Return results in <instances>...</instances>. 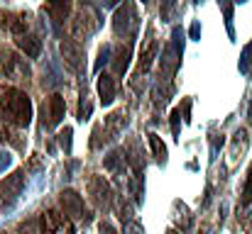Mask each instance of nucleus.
I'll return each instance as SVG.
<instances>
[{"label": "nucleus", "mask_w": 252, "mask_h": 234, "mask_svg": "<svg viewBox=\"0 0 252 234\" xmlns=\"http://www.w3.org/2000/svg\"><path fill=\"white\" fill-rule=\"evenodd\" d=\"M0 103L15 127H30L32 122V100L25 90L12 88V85H0Z\"/></svg>", "instance_id": "obj_1"}, {"label": "nucleus", "mask_w": 252, "mask_h": 234, "mask_svg": "<svg viewBox=\"0 0 252 234\" xmlns=\"http://www.w3.org/2000/svg\"><path fill=\"white\" fill-rule=\"evenodd\" d=\"M64 112H66V100L62 93H54V95H49L47 105H42V122L47 127H57V125H62Z\"/></svg>", "instance_id": "obj_2"}, {"label": "nucleus", "mask_w": 252, "mask_h": 234, "mask_svg": "<svg viewBox=\"0 0 252 234\" xmlns=\"http://www.w3.org/2000/svg\"><path fill=\"white\" fill-rule=\"evenodd\" d=\"M95 17H98L95 12L81 7V12L74 17V25H71V32H74V39H76V42H86V39L98 29V20H95Z\"/></svg>", "instance_id": "obj_3"}, {"label": "nucleus", "mask_w": 252, "mask_h": 234, "mask_svg": "<svg viewBox=\"0 0 252 234\" xmlns=\"http://www.w3.org/2000/svg\"><path fill=\"white\" fill-rule=\"evenodd\" d=\"M22 188H25V173H22V171H15L12 176H7V178L0 183V200H2V205L10 208V205L20 198Z\"/></svg>", "instance_id": "obj_4"}, {"label": "nucleus", "mask_w": 252, "mask_h": 234, "mask_svg": "<svg viewBox=\"0 0 252 234\" xmlns=\"http://www.w3.org/2000/svg\"><path fill=\"white\" fill-rule=\"evenodd\" d=\"M0 66H2L7 78H15V80H20V78L27 80L30 78V66L25 64V59H20L12 52H0Z\"/></svg>", "instance_id": "obj_5"}, {"label": "nucleus", "mask_w": 252, "mask_h": 234, "mask_svg": "<svg viewBox=\"0 0 252 234\" xmlns=\"http://www.w3.org/2000/svg\"><path fill=\"white\" fill-rule=\"evenodd\" d=\"M113 29H115V34H135V29H137V20H135V10H132L130 2H123V7L115 10Z\"/></svg>", "instance_id": "obj_6"}, {"label": "nucleus", "mask_w": 252, "mask_h": 234, "mask_svg": "<svg viewBox=\"0 0 252 234\" xmlns=\"http://www.w3.org/2000/svg\"><path fill=\"white\" fill-rule=\"evenodd\" d=\"M59 52H62V56H64V64H66L71 71L79 74V71L84 69V49H81V44H79L76 39H62Z\"/></svg>", "instance_id": "obj_7"}, {"label": "nucleus", "mask_w": 252, "mask_h": 234, "mask_svg": "<svg viewBox=\"0 0 252 234\" xmlns=\"http://www.w3.org/2000/svg\"><path fill=\"white\" fill-rule=\"evenodd\" d=\"M88 193L93 195V203H95L100 210H108V208H110L113 193H110V185H108V181H105L103 176L91 178V183H88Z\"/></svg>", "instance_id": "obj_8"}, {"label": "nucleus", "mask_w": 252, "mask_h": 234, "mask_svg": "<svg viewBox=\"0 0 252 234\" xmlns=\"http://www.w3.org/2000/svg\"><path fill=\"white\" fill-rule=\"evenodd\" d=\"M0 27L10 29L15 37H22L27 34V27H30V20L25 12H10V10H0Z\"/></svg>", "instance_id": "obj_9"}, {"label": "nucleus", "mask_w": 252, "mask_h": 234, "mask_svg": "<svg viewBox=\"0 0 252 234\" xmlns=\"http://www.w3.org/2000/svg\"><path fill=\"white\" fill-rule=\"evenodd\" d=\"M59 203H62V208H64V215H69L71 220H79V217H84L86 215L84 198H81L76 190H62Z\"/></svg>", "instance_id": "obj_10"}, {"label": "nucleus", "mask_w": 252, "mask_h": 234, "mask_svg": "<svg viewBox=\"0 0 252 234\" xmlns=\"http://www.w3.org/2000/svg\"><path fill=\"white\" fill-rule=\"evenodd\" d=\"M69 217H64L59 210H47L42 212V220H39V234H59V230L64 227Z\"/></svg>", "instance_id": "obj_11"}, {"label": "nucleus", "mask_w": 252, "mask_h": 234, "mask_svg": "<svg viewBox=\"0 0 252 234\" xmlns=\"http://www.w3.org/2000/svg\"><path fill=\"white\" fill-rule=\"evenodd\" d=\"M15 44H17V49H20L25 56H30V59H37L39 52H42V39H39L37 34H22V37L15 39Z\"/></svg>", "instance_id": "obj_12"}, {"label": "nucleus", "mask_w": 252, "mask_h": 234, "mask_svg": "<svg viewBox=\"0 0 252 234\" xmlns=\"http://www.w3.org/2000/svg\"><path fill=\"white\" fill-rule=\"evenodd\" d=\"M47 12L54 20V25H62L71 15V0H47Z\"/></svg>", "instance_id": "obj_13"}, {"label": "nucleus", "mask_w": 252, "mask_h": 234, "mask_svg": "<svg viewBox=\"0 0 252 234\" xmlns=\"http://www.w3.org/2000/svg\"><path fill=\"white\" fill-rule=\"evenodd\" d=\"M115 90H118V85H115V78L110 74H100L98 76V95H100L103 105H110L115 100Z\"/></svg>", "instance_id": "obj_14"}, {"label": "nucleus", "mask_w": 252, "mask_h": 234, "mask_svg": "<svg viewBox=\"0 0 252 234\" xmlns=\"http://www.w3.org/2000/svg\"><path fill=\"white\" fill-rule=\"evenodd\" d=\"M130 56H132V47H130V44H125V47H120V49L115 52V56L110 59V64H113V74H115V76H123V74L127 71Z\"/></svg>", "instance_id": "obj_15"}, {"label": "nucleus", "mask_w": 252, "mask_h": 234, "mask_svg": "<svg viewBox=\"0 0 252 234\" xmlns=\"http://www.w3.org/2000/svg\"><path fill=\"white\" fill-rule=\"evenodd\" d=\"M157 42H150L147 44V49L142 52V56H140V74H147L150 71V66H152V61H155V56H157Z\"/></svg>", "instance_id": "obj_16"}, {"label": "nucleus", "mask_w": 252, "mask_h": 234, "mask_svg": "<svg viewBox=\"0 0 252 234\" xmlns=\"http://www.w3.org/2000/svg\"><path fill=\"white\" fill-rule=\"evenodd\" d=\"M123 152L120 149H115V152H110V154L105 156V161H103V166L108 168V171H123V166H125V161H123Z\"/></svg>", "instance_id": "obj_17"}, {"label": "nucleus", "mask_w": 252, "mask_h": 234, "mask_svg": "<svg viewBox=\"0 0 252 234\" xmlns=\"http://www.w3.org/2000/svg\"><path fill=\"white\" fill-rule=\"evenodd\" d=\"M147 137H150V144H152V152H155V158H157L159 163H164V161H167V147L162 144V139H159V137H157L155 132H150Z\"/></svg>", "instance_id": "obj_18"}, {"label": "nucleus", "mask_w": 252, "mask_h": 234, "mask_svg": "<svg viewBox=\"0 0 252 234\" xmlns=\"http://www.w3.org/2000/svg\"><path fill=\"white\" fill-rule=\"evenodd\" d=\"M240 71H243L245 76H250L252 74V44H248V47L243 49V56H240Z\"/></svg>", "instance_id": "obj_19"}, {"label": "nucleus", "mask_w": 252, "mask_h": 234, "mask_svg": "<svg viewBox=\"0 0 252 234\" xmlns=\"http://www.w3.org/2000/svg\"><path fill=\"white\" fill-rule=\"evenodd\" d=\"M71 127H64L62 132H59V144H62V149H64V154H71Z\"/></svg>", "instance_id": "obj_20"}, {"label": "nucleus", "mask_w": 252, "mask_h": 234, "mask_svg": "<svg viewBox=\"0 0 252 234\" xmlns=\"http://www.w3.org/2000/svg\"><path fill=\"white\" fill-rule=\"evenodd\" d=\"M110 54H113V47H110V44L100 47V52H98V61H95V71H100V66L110 61Z\"/></svg>", "instance_id": "obj_21"}, {"label": "nucleus", "mask_w": 252, "mask_h": 234, "mask_svg": "<svg viewBox=\"0 0 252 234\" xmlns=\"http://www.w3.org/2000/svg\"><path fill=\"white\" fill-rule=\"evenodd\" d=\"M220 5H223V10H225V25H228V32H230V37H233V5L228 2V0H218Z\"/></svg>", "instance_id": "obj_22"}, {"label": "nucleus", "mask_w": 252, "mask_h": 234, "mask_svg": "<svg viewBox=\"0 0 252 234\" xmlns=\"http://www.w3.org/2000/svg\"><path fill=\"white\" fill-rule=\"evenodd\" d=\"M123 234H145V230H142V225H140V222L130 220V222H125V225H123Z\"/></svg>", "instance_id": "obj_23"}, {"label": "nucleus", "mask_w": 252, "mask_h": 234, "mask_svg": "<svg viewBox=\"0 0 252 234\" xmlns=\"http://www.w3.org/2000/svg\"><path fill=\"white\" fill-rule=\"evenodd\" d=\"M243 200L252 203V168H250V176H248V183H245V190H243Z\"/></svg>", "instance_id": "obj_24"}, {"label": "nucleus", "mask_w": 252, "mask_h": 234, "mask_svg": "<svg viewBox=\"0 0 252 234\" xmlns=\"http://www.w3.org/2000/svg\"><path fill=\"white\" fill-rule=\"evenodd\" d=\"M10 161H12V158H10V152L0 147V173H2V171H5L7 166H10Z\"/></svg>", "instance_id": "obj_25"}, {"label": "nucleus", "mask_w": 252, "mask_h": 234, "mask_svg": "<svg viewBox=\"0 0 252 234\" xmlns=\"http://www.w3.org/2000/svg\"><path fill=\"white\" fill-rule=\"evenodd\" d=\"M179 120H181V110H174L171 112V132H174V137L179 134Z\"/></svg>", "instance_id": "obj_26"}, {"label": "nucleus", "mask_w": 252, "mask_h": 234, "mask_svg": "<svg viewBox=\"0 0 252 234\" xmlns=\"http://www.w3.org/2000/svg\"><path fill=\"white\" fill-rule=\"evenodd\" d=\"M20 234H39V230H34L32 222H22L20 225Z\"/></svg>", "instance_id": "obj_27"}, {"label": "nucleus", "mask_w": 252, "mask_h": 234, "mask_svg": "<svg viewBox=\"0 0 252 234\" xmlns=\"http://www.w3.org/2000/svg\"><path fill=\"white\" fill-rule=\"evenodd\" d=\"M189 34H191V39H198V37H201V25H198V22H193V25H191V29H189Z\"/></svg>", "instance_id": "obj_28"}, {"label": "nucleus", "mask_w": 252, "mask_h": 234, "mask_svg": "<svg viewBox=\"0 0 252 234\" xmlns=\"http://www.w3.org/2000/svg\"><path fill=\"white\" fill-rule=\"evenodd\" d=\"M59 234H74V225H71V220H66V222H64V227L59 230Z\"/></svg>", "instance_id": "obj_29"}, {"label": "nucleus", "mask_w": 252, "mask_h": 234, "mask_svg": "<svg viewBox=\"0 0 252 234\" xmlns=\"http://www.w3.org/2000/svg\"><path fill=\"white\" fill-rule=\"evenodd\" d=\"M100 234H115V230L108 222H100Z\"/></svg>", "instance_id": "obj_30"}, {"label": "nucleus", "mask_w": 252, "mask_h": 234, "mask_svg": "<svg viewBox=\"0 0 252 234\" xmlns=\"http://www.w3.org/2000/svg\"><path fill=\"white\" fill-rule=\"evenodd\" d=\"M167 234H179V232H174V230H171V232H167Z\"/></svg>", "instance_id": "obj_31"}, {"label": "nucleus", "mask_w": 252, "mask_h": 234, "mask_svg": "<svg viewBox=\"0 0 252 234\" xmlns=\"http://www.w3.org/2000/svg\"><path fill=\"white\" fill-rule=\"evenodd\" d=\"M235 2H245V0H235Z\"/></svg>", "instance_id": "obj_32"}, {"label": "nucleus", "mask_w": 252, "mask_h": 234, "mask_svg": "<svg viewBox=\"0 0 252 234\" xmlns=\"http://www.w3.org/2000/svg\"><path fill=\"white\" fill-rule=\"evenodd\" d=\"M142 2H150V0H142Z\"/></svg>", "instance_id": "obj_33"}, {"label": "nucleus", "mask_w": 252, "mask_h": 234, "mask_svg": "<svg viewBox=\"0 0 252 234\" xmlns=\"http://www.w3.org/2000/svg\"><path fill=\"white\" fill-rule=\"evenodd\" d=\"M2 234H7V232H2Z\"/></svg>", "instance_id": "obj_34"}]
</instances>
